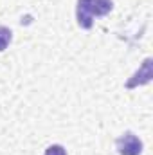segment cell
<instances>
[{
  "mask_svg": "<svg viewBox=\"0 0 153 155\" xmlns=\"http://www.w3.org/2000/svg\"><path fill=\"white\" fill-rule=\"evenodd\" d=\"M115 148H117L119 155H141L142 153V141L135 134L126 132L115 141Z\"/></svg>",
  "mask_w": 153,
  "mask_h": 155,
  "instance_id": "obj_1",
  "label": "cell"
},
{
  "mask_svg": "<svg viewBox=\"0 0 153 155\" xmlns=\"http://www.w3.org/2000/svg\"><path fill=\"white\" fill-rule=\"evenodd\" d=\"M151 78H153V60L151 58H146L144 63L141 65V69L128 79L126 88H135L139 85H146V83L151 81Z\"/></svg>",
  "mask_w": 153,
  "mask_h": 155,
  "instance_id": "obj_2",
  "label": "cell"
},
{
  "mask_svg": "<svg viewBox=\"0 0 153 155\" xmlns=\"http://www.w3.org/2000/svg\"><path fill=\"white\" fill-rule=\"evenodd\" d=\"M76 18H77V25H79L81 29H90V27L94 25V16H92V13H90L88 0H77Z\"/></svg>",
  "mask_w": 153,
  "mask_h": 155,
  "instance_id": "obj_3",
  "label": "cell"
},
{
  "mask_svg": "<svg viewBox=\"0 0 153 155\" xmlns=\"http://www.w3.org/2000/svg\"><path fill=\"white\" fill-rule=\"evenodd\" d=\"M88 7L92 16H105L112 11L114 2L112 0H88Z\"/></svg>",
  "mask_w": 153,
  "mask_h": 155,
  "instance_id": "obj_4",
  "label": "cell"
},
{
  "mask_svg": "<svg viewBox=\"0 0 153 155\" xmlns=\"http://www.w3.org/2000/svg\"><path fill=\"white\" fill-rule=\"evenodd\" d=\"M11 40H13V33H11V29L5 27V25H0V52L7 49V45L11 43Z\"/></svg>",
  "mask_w": 153,
  "mask_h": 155,
  "instance_id": "obj_5",
  "label": "cell"
},
{
  "mask_svg": "<svg viewBox=\"0 0 153 155\" xmlns=\"http://www.w3.org/2000/svg\"><path fill=\"white\" fill-rule=\"evenodd\" d=\"M43 155H67V152H65V148L61 144H52V146H49L45 150Z\"/></svg>",
  "mask_w": 153,
  "mask_h": 155,
  "instance_id": "obj_6",
  "label": "cell"
}]
</instances>
